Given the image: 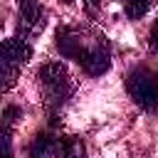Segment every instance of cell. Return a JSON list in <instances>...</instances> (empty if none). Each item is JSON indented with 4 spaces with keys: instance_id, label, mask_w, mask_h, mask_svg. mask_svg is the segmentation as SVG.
I'll use <instances>...</instances> for the list:
<instances>
[{
    "instance_id": "cell-1",
    "label": "cell",
    "mask_w": 158,
    "mask_h": 158,
    "mask_svg": "<svg viewBox=\"0 0 158 158\" xmlns=\"http://www.w3.org/2000/svg\"><path fill=\"white\" fill-rule=\"evenodd\" d=\"M57 49L67 59H77L81 69L91 77H101L111 67V52L104 35L77 30V27H59L57 30Z\"/></svg>"
},
{
    "instance_id": "cell-2",
    "label": "cell",
    "mask_w": 158,
    "mask_h": 158,
    "mask_svg": "<svg viewBox=\"0 0 158 158\" xmlns=\"http://www.w3.org/2000/svg\"><path fill=\"white\" fill-rule=\"evenodd\" d=\"M30 57H32V44H30V40H27V35H17V37H10V40H5L2 42V52H0V64H2V89L7 91L12 84H15V79H17V74H20V67L25 64V62H30Z\"/></svg>"
},
{
    "instance_id": "cell-3",
    "label": "cell",
    "mask_w": 158,
    "mask_h": 158,
    "mask_svg": "<svg viewBox=\"0 0 158 158\" xmlns=\"http://www.w3.org/2000/svg\"><path fill=\"white\" fill-rule=\"evenodd\" d=\"M37 79L44 89L47 104L49 106H62L67 101V96L72 94V81H69V72L62 62H47L40 67Z\"/></svg>"
},
{
    "instance_id": "cell-4",
    "label": "cell",
    "mask_w": 158,
    "mask_h": 158,
    "mask_svg": "<svg viewBox=\"0 0 158 158\" xmlns=\"http://www.w3.org/2000/svg\"><path fill=\"white\" fill-rule=\"evenodd\" d=\"M126 89L141 109H146V111L158 109V77L153 72H148V69L131 72L126 79Z\"/></svg>"
},
{
    "instance_id": "cell-5",
    "label": "cell",
    "mask_w": 158,
    "mask_h": 158,
    "mask_svg": "<svg viewBox=\"0 0 158 158\" xmlns=\"http://www.w3.org/2000/svg\"><path fill=\"white\" fill-rule=\"evenodd\" d=\"M20 7V17H22V35L35 37L44 30V10L40 5V0H17Z\"/></svg>"
},
{
    "instance_id": "cell-6",
    "label": "cell",
    "mask_w": 158,
    "mask_h": 158,
    "mask_svg": "<svg viewBox=\"0 0 158 158\" xmlns=\"http://www.w3.org/2000/svg\"><path fill=\"white\" fill-rule=\"evenodd\" d=\"M30 158H64V148L62 141L49 136V133H40L32 143H30Z\"/></svg>"
},
{
    "instance_id": "cell-7",
    "label": "cell",
    "mask_w": 158,
    "mask_h": 158,
    "mask_svg": "<svg viewBox=\"0 0 158 158\" xmlns=\"http://www.w3.org/2000/svg\"><path fill=\"white\" fill-rule=\"evenodd\" d=\"M62 148H64V158H86V148L77 136L62 138Z\"/></svg>"
},
{
    "instance_id": "cell-8",
    "label": "cell",
    "mask_w": 158,
    "mask_h": 158,
    "mask_svg": "<svg viewBox=\"0 0 158 158\" xmlns=\"http://www.w3.org/2000/svg\"><path fill=\"white\" fill-rule=\"evenodd\" d=\"M151 10V0H126V17L128 20H141Z\"/></svg>"
},
{
    "instance_id": "cell-9",
    "label": "cell",
    "mask_w": 158,
    "mask_h": 158,
    "mask_svg": "<svg viewBox=\"0 0 158 158\" xmlns=\"http://www.w3.org/2000/svg\"><path fill=\"white\" fill-rule=\"evenodd\" d=\"M17 121H22V109L20 106H5V111H2V126L12 128Z\"/></svg>"
},
{
    "instance_id": "cell-10",
    "label": "cell",
    "mask_w": 158,
    "mask_h": 158,
    "mask_svg": "<svg viewBox=\"0 0 158 158\" xmlns=\"http://www.w3.org/2000/svg\"><path fill=\"white\" fill-rule=\"evenodd\" d=\"M0 146H2V158H12V128L0 131Z\"/></svg>"
},
{
    "instance_id": "cell-11",
    "label": "cell",
    "mask_w": 158,
    "mask_h": 158,
    "mask_svg": "<svg viewBox=\"0 0 158 158\" xmlns=\"http://www.w3.org/2000/svg\"><path fill=\"white\" fill-rule=\"evenodd\" d=\"M148 44H151V49H153V52H158V20H156V22H153V27H151Z\"/></svg>"
},
{
    "instance_id": "cell-12",
    "label": "cell",
    "mask_w": 158,
    "mask_h": 158,
    "mask_svg": "<svg viewBox=\"0 0 158 158\" xmlns=\"http://www.w3.org/2000/svg\"><path fill=\"white\" fill-rule=\"evenodd\" d=\"M86 7H89V12H94L96 7H101V0H86Z\"/></svg>"
},
{
    "instance_id": "cell-13",
    "label": "cell",
    "mask_w": 158,
    "mask_h": 158,
    "mask_svg": "<svg viewBox=\"0 0 158 158\" xmlns=\"http://www.w3.org/2000/svg\"><path fill=\"white\" fill-rule=\"evenodd\" d=\"M62 2H64V5H69V2H74V0H62Z\"/></svg>"
}]
</instances>
